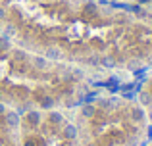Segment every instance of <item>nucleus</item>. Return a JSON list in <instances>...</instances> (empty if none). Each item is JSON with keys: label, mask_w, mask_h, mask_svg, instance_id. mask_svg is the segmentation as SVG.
I'll list each match as a JSON object with an SVG mask.
<instances>
[{"label": "nucleus", "mask_w": 152, "mask_h": 146, "mask_svg": "<svg viewBox=\"0 0 152 146\" xmlns=\"http://www.w3.org/2000/svg\"><path fill=\"white\" fill-rule=\"evenodd\" d=\"M112 2H119V0H112ZM121 2H123V0H121Z\"/></svg>", "instance_id": "nucleus-29"}, {"label": "nucleus", "mask_w": 152, "mask_h": 146, "mask_svg": "<svg viewBox=\"0 0 152 146\" xmlns=\"http://www.w3.org/2000/svg\"><path fill=\"white\" fill-rule=\"evenodd\" d=\"M100 106H102V108H108V110H110V108H115V106H118V98L112 96V98H108V100H102Z\"/></svg>", "instance_id": "nucleus-12"}, {"label": "nucleus", "mask_w": 152, "mask_h": 146, "mask_svg": "<svg viewBox=\"0 0 152 146\" xmlns=\"http://www.w3.org/2000/svg\"><path fill=\"white\" fill-rule=\"evenodd\" d=\"M94 113H96V108H94L93 104H83L81 106V115L83 117H87V119H89V117H93Z\"/></svg>", "instance_id": "nucleus-7"}, {"label": "nucleus", "mask_w": 152, "mask_h": 146, "mask_svg": "<svg viewBox=\"0 0 152 146\" xmlns=\"http://www.w3.org/2000/svg\"><path fill=\"white\" fill-rule=\"evenodd\" d=\"M145 71H146V68H139V69L133 71V75H135V77H141V75H145Z\"/></svg>", "instance_id": "nucleus-19"}, {"label": "nucleus", "mask_w": 152, "mask_h": 146, "mask_svg": "<svg viewBox=\"0 0 152 146\" xmlns=\"http://www.w3.org/2000/svg\"><path fill=\"white\" fill-rule=\"evenodd\" d=\"M87 146H93V144H87Z\"/></svg>", "instance_id": "nucleus-31"}, {"label": "nucleus", "mask_w": 152, "mask_h": 146, "mask_svg": "<svg viewBox=\"0 0 152 146\" xmlns=\"http://www.w3.org/2000/svg\"><path fill=\"white\" fill-rule=\"evenodd\" d=\"M141 68V60L139 58H131L129 62H127V69H131V71H135V69Z\"/></svg>", "instance_id": "nucleus-13"}, {"label": "nucleus", "mask_w": 152, "mask_h": 146, "mask_svg": "<svg viewBox=\"0 0 152 146\" xmlns=\"http://www.w3.org/2000/svg\"><path fill=\"white\" fill-rule=\"evenodd\" d=\"M141 104L142 106H150L152 104V96L148 92H141Z\"/></svg>", "instance_id": "nucleus-16"}, {"label": "nucleus", "mask_w": 152, "mask_h": 146, "mask_svg": "<svg viewBox=\"0 0 152 146\" xmlns=\"http://www.w3.org/2000/svg\"><path fill=\"white\" fill-rule=\"evenodd\" d=\"M18 35V29H15L14 25H8L6 29H4V37H8V38H12V37H15Z\"/></svg>", "instance_id": "nucleus-15"}, {"label": "nucleus", "mask_w": 152, "mask_h": 146, "mask_svg": "<svg viewBox=\"0 0 152 146\" xmlns=\"http://www.w3.org/2000/svg\"><path fill=\"white\" fill-rule=\"evenodd\" d=\"M31 64H33L35 69H41V71L48 68V60H46L45 56H33L31 58Z\"/></svg>", "instance_id": "nucleus-4"}, {"label": "nucleus", "mask_w": 152, "mask_h": 146, "mask_svg": "<svg viewBox=\"0 0 152 146\" xmlns=\"http://www.w3.org/2000/svg\"><path fill=\"white\" fill-rule=\"evenodd\" d=\"M25 52H23V50H14V60H18V62H23L25 60Z\"/></svg>", "instance_id": "nucleus-18"}, {"label": "nucleus", "mask_w": 152, "mask_h": 146, "mask_svg": "<svg viewBox=\"0 0 152 146\" xmlns=\"http://www.w3.org/2000/svg\"><path fill=\"white\" fill-rule=\"evenodd\" d=\"M4 117H6V125L10 129H18L19 125H21V115H19L18 112H6Z\"/></svg>", "instance_id": "nucleus-1"}, {"label": "nucleus", "mask_w": 152, "mask_h": 146, "mask_svg": "<svg viewBox=\"0 0 152 146\" xmlns=\"http://www.w3.org/2000/svg\"><path fill=\"white\" fill-rule=\"evenodd\" d=\"M69 75H71V77H73V79H85V69H83V68H71L69 69Z\"/></svg>", "instance_id": "nucleus-10"}, {"label": "nucleus", "mask_w": 152, "mask_h": 146, "mask_svg": "<svg viewBox=\"0 0 152 146\" xmlns=\"http://www.w3.org/2000/svg\"><path fill=\"white\" fill-rule=\"evenodd\" d=\"M48 119H50V123H54V125H58V123H64V115H62L60 112H50Z\"/></svg>", "instance_id": "nucleus-11"}, {"label": "nucleus", "mask_w": 152, "mask_h": 146, "mask_svg": "<svg viewBox=\"0 0 152 146\" xmlns=\"http://www.w3.org/2000/svg\"><path fill=\"white\" fill-rule=\"evenodd\" d=\"M0 31H2V25H0Z\"/></svg>", "instance_id": "nucleus-30"}, {"label": "nucleus", "mask_w": 152, "mask_h": 146, "mask_svg": "<svg viewBox=\"0 0 152 146\" xmlns=\"http://www.w3.org/2000/svg\"><path fill=\"white\" fill-rule=\"evenodd\" d=\"M141 2H142V4H146V2H150V0H141Z\"/></svg>", "instance_id": "nucleus-27"}, {"label": "nucleus", "mask_w": 152, "mask_h": 146, "mask_svg": "<svg viewBox=\"0 0 152 146\" xmlns=\"http://www.w3.org/2000/svg\"><path fill=\"white\" fill-rule=\"evenodd\" d=\"M98 64L102 65V68H106V69H114L115 68V60L112 56H102V58H98Z\"/></svg>", "instance_id": "nucleus-6"}, {"label": "nucleus", "mask_w": 152, "mask_h": 146, "mask_svg": "<svg viewBox=\"0 0 152 146\" xmlns=\"http://www.w3.org/2000/svg\"><path fill=\"white\" fill-rule=\"evenodd\" d=\"M8 48H10V38L2 35L0 37V50H8Z\"/></svg>", "instance_id": "nucleus-17"}, {"label": "nucleus", "mask_w": 152, "mask_h": 146, "mask_svg": "<svg viewBox=\"0 0 152 146\" xmlns=\"http://www.w3.org/2000/svg\"><path fill=\"white\" fill-rule=\"evenodd\" d=\"M148 117H150V121H152V110H150V113H148Z\"/></svg>", "instance_id": "nucleus-26"}, {"label": "nucleus", "mask_w": 152, "mask_h": 146, "mask_svg": "<svg viewBox=\"0 0 152 146\" xmlns=\"http://www.w3.org/2000/svg\"><path fill=\"white\" fill-rule=\"evenodd\" d=\"M41 106H42L45 110H52V108H54V100H52L50 96H45V98L41 100Z\"/></svg>", "instance_id": "nucleus-14"}, {"label": "nucleus", "mask_w": 152, "mask_h": 146, "mask_svg": "<svg viewBox=\"0 0 152 146\" xmlns=\"http://www.w3.org/2000/svg\"><path fill=\"white\" fill-rule=\"evenodd\" d=\"M98 100V92L96 90H91V92H87L85 96L81 98V104H93V102Z\"/></svg>", "instance_id": "nucleus-9"}, {"label": "nucleus", "mask_w": 152, "mask_h": 146, "mask_svg": "<svg viewBox=\"0 0 152 146\" xmlns=\"http://www.w3.org/2000/svg\"><path fill=\"white\" fill-rule=\"evenodd\" d=\"M131 119L137 121V123H141V121L145 119V110L142 108H133L131 110Z\"/></svg>", "instance_id": "nucleus-8"}, {"label": "nucleus", "mask_w": 152, "mask_h": 146, "mask_svg": "<svg viewBox=\"0 0 152 146\" xmlns=\"http://www.w3.org/2000/svg\"><path fill=\"white\" fill-rule=\"evenodd\" d=\"M4 15H6V12H4V8H0V19H2Z\"/></svg>", "instance_id": "nucleus-24"}, {"label": "nucleus", "mask_w": 152, "mask_h": 146, "mask_svg": "<svg viewBox=\"0 0 152 146\" xmlns=\"http://www.w3.org/2000/svg\"><path fill=\"white\" fill-rule=\"evenodd\" d=\"M98 4H100V6H110L112 0H98Z\"/></svg>", "instance_id": "nucleus-21"}, {"label": "nucleus", "mask_w": 152, "mask_h": 146, "mask_svg": "<svg viewBox=\"0 0 152 146\" xmlns=\"http://www.w3.org/2000/svg\"><path fill=\"white\" fill-rule=\"evenodd\" d=\"M27 123L37 127V125L41 123V113H39L37 110H29V112H27Z\"/></svg>", "instance_id": "nucleus-5"}, {"label": "nucleus", "mask_w": 152, "mask_h": 146, "mask_svg": "<svg viewBox=\"0 0 152 146\" xmlns=\"http://www.w3.org/2000/svg\"><path fill=\"white\" fill-rule=\"evenodd\" d=\"M45 58L48 62H60L62 60V48L60 46H48V48H45Z\"/></svg>", "instance_id": "nucleus-2"}, {"label": "nucleus", "mask_w": 152, "mask_h": 146, "mask_svg": "<svg viewBox=\"0 0 152 146\" xmlns=\"http://www.w3.org/2000/svg\"><path fill=\"white\" fill-rule=\"evenodd\" d=\"M94 8H96V4H94V2H89V4H87V10H89V12H94Z\"/></svg>", "instance_id": "nucleus-20"}, {"label": "nucleus", "mask_w": 152, "mask_h": 146, "mask_svg": "<svg viewBox=\"0 0 152 146\" xmlns=\"http://www.w3.org/2000/svg\"><path fill=\"white\" fill-rule=\"evenodd\" d=\"M0 102H2V90H0Z\"/></svg>", "instance_id": "nucleus-28"}, {"label": "nucleus", "mask_w": 152, "mask_h": 146, "mask_svg": "<svg viewBox=\"0 0 152 146\" xmlns=\"http://www.w3.org/2000/svg\"><path fill=\"white\" fill-rule=\"evenodd\" d=\"M25 146H35V144L33 142H25Z\"/></svg>", "instance_id": "nucleus-25"}, {"label": "nucleus", "mask_w": 152, "mask_h": 146, "mask_svg": "<svg viewBox=\"0 0 152 146\" xmlns=\"http://www.w3.org/2000/svg\"><path fill=\"white\" fill-rule=\"evenodd\" d=\"M62 133H64V137H66L67 140H75L79 137V129H77V125H73V123H66Z\"/></svg>", "instance_id": "nucleus-3"}, {"label": "nucleus", "mask_w": 152, "mask_h": 146, "mask_svg": "<svg viewBox=\"0 0 152 146\" xmlns=\"http://www.w3.org/2000/svg\"><path fill=\"white\" fill-rule=\"evenodd\" d=\"M148 139H152V123L148 125Z\"/></svg>", "instance_id": "nucleus-23"}, {"label": "nucleus", "mask_w": 152, "mask_h": 146, "mask_svg": "<svg viewBox=\"0 0 152 146\" xmlns=\"http://www.w3.org/2000/svg\"><path fill=\"white\" fill-rule=\"evenodd\" d=\"M6 112H8V110H6V106H4L2 102H0V115H4V113H6Z\"/></svg>", "instance_id": "nucleus-22"}]
</instances>
